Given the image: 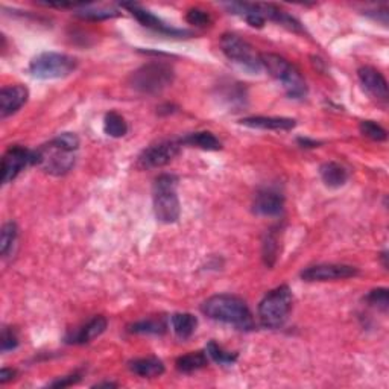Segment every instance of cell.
<instances>
[{
	"instance_id": "cell-1",
	"label": "cell",
	"mask_w": 389,
	"mask_h": 389,
	"mask_svg": "<svg viewBox=\"0 0 389 389\" xmlns=\"http://www.w3.org/2000/svg\"><path fill=\"white\" fill-rule=\"evenodd\" d=\"M79 139L72 133H63L53 140L34 151V165L46 174L61 176L69 174L75 166Z\"/></svg>"
},
{
	"instance_id": "cell-2",
	"label": "cell",
	"mask_w": 389,
	"mask_h": 389,
	"mask_svg": "<svg viewBox=\"0 0 389 389\" xmlns=\"http://www.w3.org/2000/svg\"><path fill=\"white\" fill-rule=\"evenodd\" d=\"M202 313L210 320L233 326L240 330H251L254 327V320L247 303L236 295L221 294L210 297L202 304Z\"/></svg>"
},
{
	"instance_id": "cell-3",
	"label": "cell",
	"mask_w": 389,
	"mask_h": 389,
	"mask_svg": "<svg viewBox=\"0 0 389 389\" xmlns=\"http://www.w3.org/2000/svg\"><path fill=\"white\" fill-rule=\"evenodd\" d=\"M260 58L262 67L279 84H281L289 97H292V99H301V97L307 94L306 81L294 64H290L286 58H283V56L277 53H263L260 55Z\"/></svg>"
},
{
	"instance_id": "cell-4",
	"label": "cell",
	"mask_w": 389,
	"mask_h": 389,
	"mask_svg": "<svg viewBox=\"0 0 389 389\" xmlns=\"http://www.w3.org/2000/svg\"><path fill=\"white\" fill-rule=\"evenodd\" d=\"M178 180L174 175H161L154 183L152 201L157 221L174 224L180 219L181 206L176 193Z\"/></svg>"
},
{
	"instance_id": "cell-5",
	"label": "cell",
	"mask_w": 389,
	"mask_h": 389,
	"mask_svg": "<svg viewBox=\"0 0 389 389\" xmlns=\"http://www.w3.org/2000/svg\"><path fill=\"white\" fill-rule=\"evenodd\" d=\"M174 78V69L169 64L156 61L144 64L140 69L133 72L129 76V85L135 92L143 94H157L172 85Z\"/></svg>"
},
{
	"instance_id": "cell-6",
	"label": "cell",
	"mask_w": 389,
	"mask_h": 389,
	"mask_svg": "<svg viewBox=\"0 0 389 389\" xmlns=\"http://www.w3.org/2000/svg\"><path fill=\"white\" fill-rule=\"evenodd\" d=\"M294 304V295L288 286H280L271 290L260 304H258V316L265 327H281L289 318Z\"/></svg>"
},
{
	"instance_id": "cell-7",
	"label": "cell",
	"mask_w": 389,
	"mask_h": 389,
	"mask_svg": "<svg viewBox=\"0 0 389 389\" xmlns=\"http://www.w3.org/2000/svg\"><path fill=\"white\" fill-rule=\"evenodd\" d=\"M78 61L70 55L44 52L35 56L29 64V73L38 79H61L76 70Z\"/></svg>"
},
{
	"instance_id": "cell-8",
	"label": "cell",
	"mask_w": 389,
	"mask_h": 389,
	"mask_svg": "<svg viewBox=\"0 0 389 389\" xmlns=\"http://www.w3.org/2000/svg\"><path fill=\"white\" fill-rule=\"evenodd\" d=\"M221 51L230 61L245 69L249 73H258L262 67L260 55L245 40L234 34H225L221 38Z\"/></svg>"
},
{
	"instance_id": "cell-9",
	"label": "cell",
	"mask_w": 389,
	"mask_h": 389,
	"mask_svg": "<svg viewBox=\"0 0 389 389\" xmlns=\"http://www.w3.org/2000/svg\"><path fill=\"white\" fill-rule=\"evenodd\" d=\"M180 144H181L180 142H175V140H167V142H160L157 144H152L140 154L139 160H137V166L143 170L163 167L178 156V152H180Z\"/></svg>"
},
{
	"instance_id": "cell-10",
	"label": "cell",
	"mask_w": 389,
	"mask_h": 389,
	"mask_svg": "<svg viewBox=\"0 0 389 389\" xmlns=\"http://www.w3.org/2000/svg\"><path fill=\"white\" fill-rule=\"evenodd\" d=\"M29 165H34V151H29L19 144L11 146L5 152L2 160V183H13L22 170Z\"/></svg>"
},
{
	"instance_id": "cell-11",
	"label": "cell",
	"mask_w": 389,
	"mask_h": 389,
	"mask_svg": "<svg viewBox=\"0 0 389 389\" xmlns=\"http://www.w3.org/2000/svg\"><path fill=\"white\" fill-rule=\"evenodd\" d=\"M359 274L358 267L350 265H316L307 267L301 272V279L306 281H335L356 277Z\"/></svg>"
},
{
	"instance_id": "cell-12",
	"label": "cell",
	"mask_w": 389,
	"mask_h": 389,
	"mask_svg": "<svg viewBox=\"0 0 389 389\" xmlns=\"http://www.w3.org/2000/svg\"><path fill=\"white\" fill-rule=\"evenodd\" d=\"M124 8L131 13L134 17L137 19L140 24H143L144 28L152 29L156 32H160V34L167 35V37H184V35H190V32L184 31V29H176L170 24L165 23L161 19H158L157 15H154L151 11L144 10L140 5L137 3H124Z\"/></svg>"
},
{
	"instance_id": "cell-13",
	"label": "cell",
	"mask_w": 389,
	"mask_h": 389,
	"mask_svg": "<svg viewBox=\"0 0 389 389\" xmlns=\"http://www.w3.org/2000/svg\"><path fill=\"white\" fill-rule=\"evenodd\" d=\"M358 76L363 90L371 97H374L377 102H388V83L386 78L377 69L365 66L358 70Z\"/></svg>"
},
{
	"instance_id": "cell-14",
	"label": "cell",
	"mask_w": 389,
	"mask_h": 389,
	"mask_svg": "<svg viewBox=\"0 0 389 389\" xmlns=\"http://www.w3.org/2000/svg\"><path fill=\"white\" fill-rule=\"evenodd\" d=\"M28 97L29 92L24 85L15 84L3 87L0 92V115L5 119L17 113L28 102Z\"/></svg>"
},
{
	"instance_id": "cell-15",
	"label": "cell",
	"mask_w": 389,
	"mask_h": 389,
	"mask_svg": "<svg viewBox=\"0 0 389 389\" xmlns=\"http://www.w3.org/2000/svg\"><path fill=\"white\" fill-rule=\"evenodd\" d=\"M283 206H285V199L279 192L265 189L256 194L253 210L260 216H277L283 212Z\"/></svg>"
},
{
	"instance_id": "cell-16",
	"label": "cell",
	"mask_w": 389,
	"mask_h": 389,
	"mask_svg": "<svg viewBox=\"0 0 389 389\" xmlns=\"http://www.w3.org/2000/svg\"><path fill=\"white\" fill-rule=\"evenodd\" d=\"M107 330V320L104 316H96L92 321H88L85 326L78 329L75 333L66 338L69 344H88L93 339L99 338Z\"/></svg>"
},
{
	"instance_id": "cell-17",
	"label": "cell",
	"mask_w": 389,
	"mask_h": 389,
	"mask_svg": "<svg viewBox=\"0 0 389 389\" xmlns=\"http://www.w3.org/2000/svg\"><path fill=\"white\" fill-rule=\"evenodd\" d=\"M242 125L248 128H257V129H267V131H289V129L295 128L297 120L289 117H265V116H256V117H245L240 120Z\"/></svg>"
},
{
	"instance_id": "cell-18",
	"label": "cell",
	"mask_w": 389,
	"mask_h": 389,
	"mask_svg": "<svg viewBox=\"0 0 389 389\" xmlns=\"http://www.w3.org/2000/svg\"><path fill=\"white\" fill-rule=\"evenodd\" d=\"M320 175L322 183L331 189L342 188V185L348 181V176H350L348 170L342 165L335 163V161L324 163L320 167Z\"/></svg>"
},
{
	"instance_id": "cell-19",
	"label": "cell",
	"mask_w": 389,
	"mask_h": 389,
	"mask_svg": "<svg viewBox=\"0 0 389 389\" xmlns=\"http://www.w3.org/2000/svg\"><path fill=\"white\" fill-rule=\"evenodd\" d=\"M129 370H131L134 374L144 377V379H152L158 377L165 372V365L157 358H142L135 359L133 362H129Z\"/></svg>"
},
{
	"instance_id": "cell-20",
	"label": "cell",
	"mask_w": 389,
	"mask_h": 389,
	"mask_svg": "<svg viewBox=\"0 0 389 389\" xmlns=\"http://www.w3.org/2000/svg\"><path fill=\"white\" fill-rule=\"evenodd\" d=\"M183 144L193 146V148H199L204 151H219L221 149V142L217 137L208 131H199V133H192L185 135L184 139L180 140Z\"/></svg>"
},
{
	"instance_id": "cell-21",
	"label": "cell",
	"mask_w": 389,
	"mask_h": 389,
	"mask_svg": "<svg viewBox=\"0 0 389 389\" xmlns=\"http://www.w3.org/2000/svg\"><path fill=\"white\" fill-rule=\"evenodd\" d=\"M170 322H172L175 335L180 339H189L198 327L197 316H193L192 313H175L172 315Z\"/></svg>"
},
{
	"instance_id": "cell-22",
	"label": "cell",
	"mask_w": 389,
	"mask_h": 389,
	"mask_svg": "<svg viewBox=\"0 0 389 389\" xmlns=\"http://www.w3.org/2000/svg\"><path fill=\"white\" fill-rule=\"evenodd\" d=\"M208 365V356L202 351H193L185 356H181L176 361V370L181 372H193Z\"/></svg>"
},
{
	"instance_id": "cell-23",
	"label": "cell",
	"mask_w": 389,
	"mask_h": 389,
	"mask_svg": "<svg viewBox=\"0 0 389 389\" xmlns=\"http://www.w3.org/2000/svg\"><path fill=\"white\" fill-rule=\"evenodd\" d=\"M104 131L107 135L119 139V137H124L128 133V125L125 119L122 117L119 113L110 111L105 115L104 119Z\"/></svg>"
},
{
	"instance_id": "cell-24",
	"label": "cell",
	"mask_w": 389,
	"mask_h": 389,
	"mask_svg": "<svg viewBox=\"0 0 389 389\" xmlns=\"http://www.w3.org/2000/svg\"><path fill=\"white\" fill-rule=\"evenodd\" d=\"M206 353L207 356L212 361H215L219 365H233L234 362L238 361V354L236 353H231V351H226L221 345H217L215 340L212 342H208L207 348H206Z\"/></svg>"
},
{
	"instance_id": "cell-25",
	"label": "cell",
	"mask_w": 389,
	"mask_h": 389,
	"mask_svg": "<svg viewBox=\"0 0 389 389\" xmlns=\"http://www.w3.org/2000/svg\"><path fill=\"white\" fill-rule=\"evenodd\" d=\"M167 326L163 320H146L135 322L131 327L133 333H146V335H163Z\"/></svg>"
},
{
	"instance_id": "cell-26",
	"label": "cell",
	"mask_w": 389,
	"mask_h": 389,
	"mask_svg": "<svg viewBox=\"0 0 389 389\" xmlns=\"http://www.w3.org/2000/svg\"><path fill=\"white\" fill-rule=\"evenodd\" d=\"M83 10L76 13L78 17L87 19V20H105V19H113L119 15L115 10H107V8H92V5H83Z\"/></svg>"
},
{
	"instance_id": "cell-27",
	"label": "cell",
	"mask_w": 389,
	"mask_h": 389,
	"mask_svg": "<svg viewBox=\"0 0 389 389\" xmlns=\"http://www.w3.org/2000/svg\"><path fill=\"white\" fill-rule=\"evenodd\" d=\"M15 240H17V225L14 222H6L2 229V236H0V251H2L3 257L11 253Z\"/></svg>"
},
{
	"instance_id": "cell-28",
	"label": "cell",
	"mask_w": 389,
	"mask_h": 389,
	"mask_svg": "<svg viewBox=\"0 0 389 389\" xmlns=\"http://www.w3.org/2000/svg\"><path fill=\"white\" fill-rule=\"evenodd\" d=\"M361 133L365 137H368V139L374 140V142H385L386 137H388L386 129L380 126L379 124H376V122H372V120L361 122Z\"/></svg>"
},
{
	"instance_id": "cell-29",
	"label": "cell",
	"mask_w": 389,
	"mask_h": 389,
	"mask_svg": "<svg viewBox=\"0 0 389 389\" xmlns=\"http://www.w3.org/2000/svg\"><path fill=\"white\" fill-rule=\"evenodd\" d=\"M277 253H279V238L277 234L271 231L266 236V240L263 243V258L267 266H274L275 260H277Z\"/></svg>"
},
{
	"instance_id": "cell-30",
	"label": "cell",
	"mask_w": 389,
	"mask_h": 389,
	"mask_svg": "<svg viewBox=\"0 0 389 389\" xmlns=\"http://www.w3.org/2000/svg\"><path fill=\"white\" fill-rule=\"evenodd\" d=\"M365 299H367V303L370 306H374V307H377V309L383 311V312H386L389 307V295H388V289H385V288L371 290Z\"/></svg>"
},
{
	"instance_id": "cell-31",
	"label": "cell",
	"mask_w": 389,
	"mask_h": 389,
	"mask_svg": "<svg viewBox=\"0 0 389 389\" xmlns=\"http://www.w3.org/2000/svg\"><path fill=\"white\" fill-rule=\"evenodd\" d=\"M185 20H188L190 24H193V26H199V28L208 26V24L212 23L210 14L204 10H199V8H192V10H189L188 15H185Z\"/></svg>"
},
{
	"instance_id": "cell-32",
	"label": "cell",
	"mask_w": 389,
	"mask_h": 389,
	"mask_svg": "<svg viewBox=\"0 0 389 389\" xmlns=\"http://www.w3.org/2000/svg\"><path fill=\"white\" fill-rule=\"evenodd\" d=\"M19 345V338L14 333L13 329L5 327L2 331V351H11Z\"/></svg>"
},
{
	"instance_id": "cell-33",
	"label": "cell",
	"mask_w": 389,
	"mask_h": 389,
	"mask_svg": "<svg viewBox=\"0 0 389 389\" xmlns=\"http://www.w3.org/2000/svg\"><path fill=\"white\" fill-rule=\"evenodd\" d=\"M78 382H79V377L78 376H67V377H63L60 380H56V382L51 383V386H53V388H64V386L75 385Z\"/></svg>"
},
{
	"instance_id": "cell-34",
	"label": "cell",
	"mask_w": 389,
	"mask_h": 389,
	"mask_svg": "<svg viewBox=\"0 0 389 389\" xmlns=\"http://www.w3.org/2000/svg\"><path fill=\"white\" fill-rule=\"evenodd\" d=\"M15 376V371L11 370V368H3L2 371H0V383H6V382H10V380H13Z\"/></svg>"
},
{
	"instance_id": "cell-35",
	"label": "cell",
	"mask_w": 389,
	"mask_h": 389,
	"mask_svg": "<svg viewBox=\"0 0 389 389\" xmlns=\"http://www.w3.org/2000/svg\"><path fill=\"white\" fill-rule=\"evenodd\" d=\"M102 386H107V388H115V386H117L116 383H108V382H105V383H97L96 385V388H102Z\"/></svg>"
}]
</instances>
